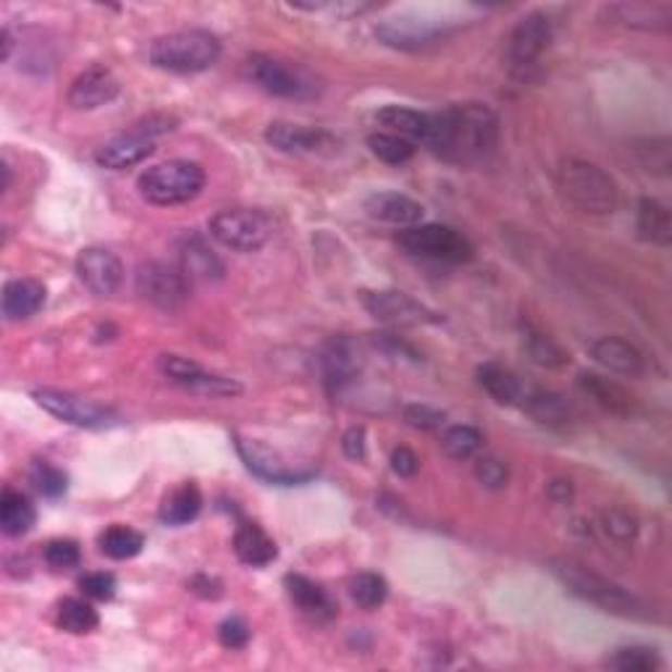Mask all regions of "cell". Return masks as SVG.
I'll list each match as a JSON object with an SVG mask.
<instances>
[{
    "label": "cell",
    "instance_id": "6da1fadb",
    "mask_svg": "<svg viewBox=\"0 0 672 672\" xmlns=\"http://www.w3.org/2000/svg\"><path fill=\"white\" fill-rule=\"evenodd\" d=\"M499 142V119L486 103H455L431 113L426 148L449 163H478Z\"/></svg>",
    "mask_w": 672,
    "mask_h": 672
},
{
    "label": "cell",
    "instance_id": "7a4b0ae2",
    "mask_svg": "<svg viewBox=\"0 0 672 672\" xmlns=\"http://www.w3.org/2000/svg\"><path fill=\"white\" fill-rule=\"evenodd\" d=\"M549 568L557 578L565 583L570 592L581 596V599L592 601L596 607H601L605 612L623 614V618H649V610H646V605L638 596L625 592L620 583L586 568L583 562L573 560V557H555V560L549 562Z\"/></svg>",
    "mask_w": 672,
    "mask_h": 672
},
{
    "label": "cell",
    "instance_id": "3957f363",
    "mask_svg": "<svg viewBox=\"0 0 672 672\" xmlns=\"http://www.w3.org/2000/svg\"><path fill=\"white\" fill-rule=\"evenodd\" d=\"M148 59L155 69L171 74H200L221 59V40L208 29H179L155 37Z\"/></svg>",
    "mask_w": 672,
    "mask_h": 672
},
{
    "label": "cell",
    "instance_id": "277c9868",
    "mask_svg": "<svg viewBox=\"0 0 672 672\" xmlns=\"http://www.w3.org/2000/svg\"><path fill=\"white\" fill-rule=\"evenodd\" d=\"M557 184L562 198L581 213L610 215L618 208V184L596 163L565 158L557 169Z\"/></svg>",
    "mask_w": 672,
    "mask_h": 672
},
{
    "label": "cell",
    "instance_id": "5b68a950",
    "mask_svg": "<svg viewBox=\"0 0 672 672\" xmlns=\"http://www.w3.org/2000/svg\"><path fill=\"white\" fill-rule=\"evenodd\" d=\"M206 187V171L192 161H169L148 169L137 179V189L150 206H182L195 200Z\"/></svg>",
    "mask_w": 672,
    "mask_h": 672
},
{
    "label": "cell",
    "instance_id": "8992f818",
    "mask_svg": "<svg viewBox=\"0 0 672 672\" xmlns=\"http://www.w3.org/2000/svg\"><path fill=\"white\" fill-rule=\"evenodd\" d=\"M174 126L176 122L171 116L142 119V122H137L129 132L100 145V148L95 150V161H98V166L108 171H124L137 166L145 158L153 155L155 137L166 135Z\"/></svg>",
    "mask_w": 672,
    "mask_h": 672
},
{
    "label": "cell",
    "instance_id": "52a82bcc",
    "mask_svg": "<svg viewBox=\"0 0 672 672\" xmlns=\"http://www.w3.org/2000/svg\"><path fill=\"white\" fill-rule=\"evenodd\" d=\"M211 237L234 252H258L274 237V224L263 211L252 208H229L215 213L208 224Z\"/></svg>",
    "mask_w": 672,
    "mask_h": 672
},
{
    "label": "cell",
    "instance_id": "ba28073f",
    "mask_svg": "<svg viewBox=\"0 0 672 672\" xmlns=\"http://www.w3.org/2000/svg\"><path fill=\"white\" fill-rule=\"evenodd\" d=\"M245 72L252 85L260 87L263 92L274 95V98L302 100L315 95V82L310 79L300 66H295V63L284 59H276V55H250V59L245 61Z\"/></svg>",
    "mask_w": 672,
    "mask_h": 672
},
{
    "label": "cell",
    "instance_id": "9c48e42d",
    "mask_svg": "<svg viewBox=\"0 0 672 672\" xmlns=\"http://www.w3.org/2000/svg\"><path fill=\"white\" fill-rule=\"evenodd\" d=\"M399 245L415 258L439 260V263H468L475 256L471 239L458 229L441 224H418L399 234Z\"/></svg>",
    "mask_w": 672,
    "mask_h": 672
},
{
    "label": "cell",
    "instance_id": "30bf717a",
    "mask_svg": "<svg viewBox=\"0 0 672 672\" xmlns=\"http://www.w3.org/2000/svg\"><path fill=\"white\" fill-rule=\"evenodd\" d=\"M35 402L40 405L46 413H50L59 421L69 423L77 428H111L119 423V415L105 405L92 402V399L77 397L72 391L61 389H37L32 391Z\"/></svg>",
    "mask_w": 672,
    "mask_h": 672
},
{
    "label": "cell",
    "instance_id": "8fae6325",
    "mask_svg": "<svg viewBox=\"0 0 672 672\" xmlns=\"http://www.w3.org/2000/svg\"><path fill=\"white\" fill-rule=\"evenodd\" d=\"M158 371H161L171 384L182 386V389L192 391V395L202 397L242 395V384H239L237 378H226L219 376V373L206 371V368L182 358V354H161V358H158Z\"/></svg>",
    "mask_w": 672,
    "mask_h": 672
},
{
    "label": "cell",
    "instance_id": "7c38bea8",
    "mask_svg": "<svg viewBox=\"0 0 672 672\" xmlns=\"http://www.w3.org/2000/svg\"><path fill=\"white\" fill-rule=\"evenodd\" d=\"M234 444H237L239 458L245 460V465L250 468V473H256L258 478L269 481V484H282V486H295V484H306L315 475V471L310 468H297L278 455L276 449L265 447L256 439H245V436H234Z\"/></svg>",
    "mask_w": 672,
    "mask_h": 672
},
{
    "label": "cell",
    "instance_id": "4fadbf2b",
    "mask_svg": "<svg viewBox=\"0 0 672 672\" xmlns=\"http://www.w3.org/2000/svg\"><path fill=\"white\" fill-rule=\"evenodd\" d=\"M363 308L373 319L389 323V326H423V323L439 321L423 302L397 289L363 291Z\"/></svg>",
    "mask_w": 672,
    "mask_h": 672
},
{
    "label": "cell",
    "instance_id": "5bb4252c",
    "mask_svg": "<svg viewBox=\"0 0 672 672\" xmlns=\"http://www.w3.org/2000/svg\"><path fill=\"white\" fill-rule=\"evenodd\" d=\"M137 289L161 310H179L189 297V278L166 263H145L137 274Z\"/></svg>",
    "mask_w": 672,
    "mask_h": 672
},
{
    "label": "cell",
    "instance_id": "9a60e30c",
    "mask_svg": "<svg viewBox=\"0 0 672 672\" xmlns=\"http://www.w3.org/2000/svg\"><path fill=\"white\" fill-rule=\"evenodd\" d=\"M77 274L92 295L111 297L124 284V263L108 247H85L77 258Z\"/></svg>",
    "mask_w": 672,
    "mask_h": 672
},
{
    "label": "cell",
    "instance_id": "2e32d148",
    "mask_svg": "<svg viewBox=\"0 0 672 672\" xmlns=\"http://www.w3.org/2000/svg\"><path fill=\"white\" fill-rule=\"evenodd\" d=\"M551 42V22L544 14H528L520 18L515 29L510 32V40H507V55L515 69H528L542 59L544 50Z\"/></svg>",
    "mask_w": 672,
    "mask_h": 672
},
{
    "label": "cell",
    "instance_id": "e0dca14e",
    "mask_svg": "<svg viewBox=\"0 0 672 672\" xmlns=\"http://www.w3.org/2000/svg\"><path fill=\"white\" fill-rule=\"evenodd\" d=\"M265 139L274 145L282 153L295 155H315V153H334L339 142L323 129H313V126L289 124V122H274L265 129Z\"/></svg>",
    "mask_w": 672,
    "mask_h": 672
},
{
    "label": "cell",
    "instance_id": "ac0fdd59",
    "mask_svg": "<svg viewBox=\"0 0 672 672\" xmlns=\"http://www.w3.org/2000/svg\"><path fill=\"white\" fill-rule=\"evenodd\" d=\"M119 95V79L108 66H90L69 87V105L77 111H95L111 103Z\"/></svg>",
    "mask_w": 672,
    "mask_h": 672
},
{
    "label": "cell",
    "instance_id": "d6986e66",
    "mask_svg": "<svg viewBox=\"0 0 672 672\" xmlns=\"http://www.w3.org/2000/svg\"><path fill=\"white\" fill-rule=\"evenodd\" d=\"M588 352H592L596 363L605 365L607 371L620 373V376H642L646 368L642 350L627 339H620V336H599V339L592 341Z\"/></svg>",
    "mask_w": 672,
    "mask_h": 672
},
{
    "label": "cell",
    "instance_id": "ffe728a7",
    "mask_svg": "<svg viewBox=\"0 0 672 672\" xmlns=\"http://www.w3.org/2000/svg\"><path fill=\"white\" fill-rule=\"evenodd\" d=\"M365 211L371 219L382 221V224L391 226H402V229H410V226H418L423 221V206L415 202L408 195L399 192H376L365 200Z\"/></svg>",
    "mask_w": 672,
    "mask_h": 672
},
{
    "label": "cell",
    "instance_id": "44dd1931",
    "mask_svg": "<svg viewBox=\"0 0 672 672\" xmlns=\"http://www.w3.org/2000/svg\"><path fill=\"white\" fill-rule=\"evenodd\" d=\"M520 408L549 428H565L573 421L568 399L557 395V391L544 389V386H525L523 397H520Z\"/></svg>",
    "mask_w": 672,
    "mask_h": 672
},
{
    "label": "cell",
    "instance_id": "7402d4cb",
    "mask_svg": "<svg viewBox=\"0 0 672 672\" xmlns=\"http://www.w3.org/2000/svg\"><path fill=\"white\" fill-rule=\"evenodd\" d=\"M605 14L612 24L644 32H668L672 22L670 5L662 3H612Z\"/></svg>",
    "mask_w": 672,
    "mask_h": 672
},
{
    "label": "cell",
    "instance_id": "603a6c76",
    "mask_svg": "<svg viewBox=\"0 0 672 672\" xmlns=\"http://www.w3.org/2000/svg\"><path fill=\"white\" fill-rule=\"evenodd\" d=\"M46 306V287L37 278H11L3 289L5 321H27Z\"/></svg>",
    "mask_w": 672,
    "mask_h": 672
},
{
    "label": "cell",
    "instance_id": "cb8c5ba5",
    "mask_svg": "<svg viewBox=\"0 0 672 672\" xmlns=\"http://www.w3.org/2000/svg\"><path fill=\"white\" fill-rule=\"evenodd\" d=\"M179 260H182V274L189 278V282H219L224 278V263L215 252L202 242L200 237H184V242L179 245Z\"/></svg>",
    "mask_w": 672,
    "mask_h": 672
},
{
    "label": "cell",
    "instance_id": "d4e9b609",
    "mask_svg": "<svg viewBox=\"0 0 672 672\" xmlns=\"http://www.w3.org/2000/svg\"><path fill=\"white\" fill-rule=\"evenodd\" d=\"M581 391L592 399L594 405H599L605 413L627 418L633 413V397L612 378L599 376V373H581L578 376Z\"/></svg>",
    "mask_w": 672,
    "mask_h": 672
},
{
    "label": "cell",
    "instance_id": "484cf974",
    "mask_svg": "<svg viewBox=\"0 0 672 672\" xmlns=\"http://www.w3.org/2000/svg\"><path fill=\"white\" fill-rule=\"evenodd\" d=\"M376 37L389 48L421 50L431 46L439 37V32L428 27L426 22H413V18H386L376 27Z\"/></svg>",
    "mask_w": 672,
    "mask_h": 672
},
{
    "label": "cell",
    "instance_id": "4316f807",
    "mask_svg": "<svg viewBox=\"0 0 672 672\" xmlns=\"http://www.w3.org/2000/svg\"><path fill=\"white\" fill-rule=\"evenodd\" d=\"M234 551H237L239 562L250 568H265L278 557L274 538L256 523L239 525L237 534H234Z\"/></svg>",
    "mask_w": 672,
    "mask_h": 672
},
{
    "label": "cell",
    "instance_id": "83f0119b",
    "mask_svg": "<svg viewBox=\"0 0 672 672\" xmlns=\"http://www.w3.org/2000/svg\"><path fill=\"white\" fill-rule=\"evenodd\" d=\"M636 229L644 242L668 247L672 242V215L664 202L655 198L638 200L636 208Z\"/></svg>",
    "mask_w": 672,
    "mask_h": 672
},
{
    "label": "cell",
    "instance_id": "f1b7e54d",
    "mask_svg": "<svg viewBox=\"0 0 672 672\" xmlns=\"http://www.w3.org/2000/svg\"><path fill=\"white\" fill-rule=\"evenodd\" d=\"M287 594L289 599L295 601L297 607H300L302 612L310 614V618H319V620H328L336 614V607L332 601V596H328L315 581L306 578V575H295L289 573L287 578Z\"/></svg>",
    "mask_w": 672,
    "mask_h": 672
},
{
    "label": "cell",
    "instance_id": "f546056e",
    "mask_svg": "<svg viewBox=\"0 0 672 672\" xmlns=\"http://www.w3.org/2000/svg\"><path fill=\"white\" fill-rule=\"evenodd\" d=\"M321 365H323V376H326V382L339 389V386L350 384L352 378L358 376L360 354L354 352L352 341L334 339V341H328L326 350H323Z\"/></svg>",
    "mask_w": 672,
    "mask_h": 672
},
{
    "label": "cell",
    "instance_id": "4dcf8cb0",
    "mask_svg": "<svg viewBox=\"0 0 672 672\" xmlns=\"http://www.w3.org/2000/svg\"><path fill=\"white\" fill-rule=\"evenodd\" d=\"M376 119H378V124L391 132V135L410 139V142L426 145L428 132H431V113L413 111V108H405V105H386L378 111Z\"/></svg>",
    "mask_w": 672,
    "mask_h": 672
},
{
    "label": "cell",
    "instance_id": "1f68e13d",
    "mask_svg": "<svg viewBox=\"0 0 672 672\" xmlns=\"http://www.w3.org/2000/svg\"><path fill=\"white\" fill-rule=\"evenodd\" d=\"M478 384L499 405H520V397H523L525 389L515 373L497 363H484L478 368Z\"/></svg>",
    "mask_w": 672,
    "mask_h": 672
},
{
    "label": "cell",
    "instance_id": "d6a6232c",
    "mask_svg": "<svg viewBox=\"0 0 672 672\" xmlns=\"http://www.w3.org/2000/svg\"><path fill=\"white\" fill-rule=\"evenodd\" d=\"M35 507L22 491L5 489L0 497V528L5 536L16 538L29 534L32 525H35Z\"/></svg>",
    "mask_w": 672,
    "mask_h": 672
},
{
    "label": "cell",
    "instance_id": "836d02e7",
    "mask_svg": "<svg viewBox=\"0 0 672 672\" xmlns=\"http://www.w3.org/2000/svg\"><path fill=\"white\" fill-rule=\"evenodd\" d=\"M202 494L195 484H184L163 499L161 520L166 525H187L200 515Z\"/></svg>",
    "mask_w": 672,
    "mask_h": 672
},
{
    "label": "cell",
    "instance_id": "e575fe53",
    "mask_svg": "<svg viewBox=\"0 0 672 672\" xmlns=\"http://www.w3.org/2000/svg\"><path fill=\"white\" fill-rule=\"evenodd\" d=\"M145 547V538L129 525H111L100 536V551L111 560H132Z\"/></svg>",
    "mask_w": 672,
    "mask_h": 672
},
{
    "label": "cell",
    "instance_id": "d590c367",
    "mask_svg": "<svg viewBox=\"0 0 672 672\" xmlns=\"http://www.w3.org/2000/svg\"><path fill=\"white\" fill-rule=\"evenodd\" d=\"M441 449L452 460H471L484 449V434L475 426H449L441 436Z\"/></svg>",
    "mask_w": 672,
    "mask_h": 672
},
{
    "label": "cell",
    "instance_id": "8d00e7d4",
    "mask_svg": "<svg viewBox=\"0 0 672 672\" xmlns=\"http://www.w3.org/2000/svg\"><path fill=\"white\" fill-rule=\"evenodd\" d=\"M368 148H371V153L378 161L389 163V166H402V163H408L415 155L413 142L399 135H391V132H373L368 137Z\"/></svg>",
    "mask_w": 672,
    "mask_h": 672
},
{
    "label": "cell",
    "instance_id": "74e56055",
    "mask_svg": "<svg viewBox=\"0 0 672 672\" xmlns=\"http://www.w3.org/2000/svg\"><path fill=\"white\" fill-rule=\"evenodd\" d=\"M100 618L98 612L92 610V605H87L85 599H63L59 605V625L63 631L74 633V636H85V633H92L98 627Z\"/></svg>",
    "mask_w": 672,
    "mask_h": 672
},
{
    "label": "cell",
    "instance_id": "f35d334b",
    "mask_svg": "<svg viewBox=\"0 0 672 672\" xmlns=\"http://www.w3.org/2000/svg\"><path fill=\"white\" fill-rule=\"evenodd\" d=\"M607 668L620 672H655L662 668V659L649 646H623L607 659Z\"/></svg>",
    "mask_w": 672,
    "mask_h": 672
},
{
    "label": "cell",
    "instance_id": "ab89813d",
    "mask_svg": "<svg viewBox=\"0 0 672 672\" xmlns=\"http://www.w3.org/2000/svg\"><path fill=\"white\" fill-rule=\"evenodd\" d=\"M350 596L354 599V605L371 612L384 605L386 596H389V586H386V581L382 578V575L360 573L350 581Z\"/></svg>",
    "mask_w": 672,
    "mask_h": 672
},
{
    "label": "cell",
    "instance_id": "60d3db41",
    "mask_svg": "<svg viewBox=\"0 0 672 672\" xmlns=\"http://www.w3.org/2000/svg\"><path fill=\"white\" fill-rule=\"evenodd\" d=\"M636 155L638 163L649 171V174L664 176L668 179L672 169V155H670V139L668 137H651L636 142Z\"/></svg>",
    "mask_w": 672,
    "mask_h": 672
},
{
    "label": "cell",
    "instance_id": "b9f144b4",
    "mask_svg": "<svg viewBox=\"0 0 672 672\" xmlns=\"http://www.w3.org/2000/svg\"><path fill=\"white\" fill-rule=\"evenodd\" d=\"M525 352L536 365L544 368H562L568 363V354L557 341H551L547 334L528 332L525 334Z\"/></svg>",
    "mask_w": 672,
    "mask_h": 672
},
{
    "label": "cell",
    "instance_id": "7bdbcfd3",
    "mask_svg": "<svg viewBox=\"0 0 672 672\" xmlns=\"http://www.w3.org/2000/svg\"><path fill=\"white\" fill-rule=\"evenodd\" d=\"M29 478H32V484H35V489L42 494V497L59 499L61 494H66V486H69L66 473H63L61 468L50 465V462H46V460H37L35 465H32Z\"/></svg>",
    "mask_w": 672,
    "mask_h": 672
},
{
    "label": "cell",
    "instance_id": "ee69618b",
    "mask_svg": "<svg viewBox=\"0 0 672 672\" xmlns=\"http://www.w3.org/2000/svg\"><path fill=\"white\" fill-rule=\"evenodd\" d=\"M473 473L475 478H478V484L491 491H502L505 486L510 484V468H507L499 458H494V455H481V458H475Z\"/></svg>",
    "mask_w": 672,
    "mask_h": 672
},
{
    "label": "cell",
    "instance_id": "f6af8a7d",
    "mask_svg": "<svg viewBox=\"0 0 672 672\" xmlns=\"http://www.w3.org/2000/svg\"><path fill=\"white\" fill-rule=\"evenodd\" d=\"M42 557L55 570H72L82 562L79 544L72 542V538H53V542H48L46 549H42Z\"/></svg>",
    "mask_w": 672,
    "mask_h": 672
},
{
    "label": "cell",
    "instance_id": "bcb514c9",
    "mask_svg": "<svg viewBox=\"0 0 672 672\" xmlns=\"http://www.w3.org/2000/svg\"><path fill=\"white\" fill-rule=\"evenodd\" d=\"M601 528H605L614 542H623V544L633 542L638 534L636 518H633L631 512L620 510V507H610V510L601 512Z\"/></svg>",
    "mask_w": 672,
    "mask_h": 672
},
{
    "label": "cell",
    "instance_id": "7dc6e473",
    "mask_svg": "<svg viewBox=\"0 0 672 672\" xmlns=\"http://www.w3.org/2000/svg\"><path fill=\"white\" fill-rule=\"evenodd\" d=\"M79 588L85 592V596H90V599L108 601V599H113V594H116V575L105 573V570L87 573L85 578L79 581Z\"/></svg>",
    "mask_w": 672,
    "mask_h": 672
},
{
    "label": "cell",
    "instance_id": "c3c4849f",
    "mask_svg": "<svg viewBox=\"0 0 672 672\" xmlns=\"http://www.w3.org/2000/svg\"><path fill=\"white\" fill-rule=\"evenodd\" d=\"M405 421L413 428L434 431L444 426V413L431 408V405H408V408H405Z\"/></svg>",
    "mask_w": 672,
    "mask_h": 672
},
{
    "label": "cell",
    "instance_id": "681fc988",
    "mask_svg": "<svg viewBox=\"0 0 672 672\" xmlns=\"http://www.w3.org/2000/svg\"><path fill=\"white\" fill-rule=\"evenodd\" d=\"M219 638L226 649H245L250 642V625L242 618H226L219 625Z\"/></svg>",
    "mask_w": 672,
    "mask_h": 672
},
{
    "label": "cell",
    "instance_id": "f907efd6",
    "mask_svg": "<svg viewBox=\"0 0 672 672\" xmlns=\"http://www.w3.org/2000/svg\"><path fill=\"white\" fill-rule=\"evenodd\" d=\"M391 471H395L399 478H413V475L421 471V460L410 447H395L391 449Z\"/></svg>",
    "mask_w": 672,
    "mask_h": 672
},
{
    "label": "cell",
    "instance_id": "816d5d0a",
    "mask_svg": "<svg viewBox=\"0 0 672 672\" xmlns=\"http://www.w3.org/2000/svg\"><path fill=\"white\" fill-rule=\"evenodd\" d=\"M341 449H345V455L354 462L365 460L368 452V441H365V428L363 426H352L347 431L345 436H341Z\"/></svg>",
    "mask_w": 672,
    "mask_h": 672
},
{
    "label": "cell",
    "instance_id": "f5cc1de1",
    "mask_svg": "<svg viewBox=\"0 0 672 672\" xmlns=\"http://www.w3.org/2000/svg\"><path fill=\"white\" fill-rule=\"evenodd\" d=\"M547 494H549L551 502L568 505L570 499H573V484H570V481H565V478H555L547 486Z\"/></svg>",
    "mask_w": 672,
    "mask_h": 672
},
{
    "label": "cell",
    "instance_id": "db71d44e",
    "mask_svg": "<svg viewBox=\"0 0 672 672\" xmlns=\"http://www.w3.org/2000/svg\"><path fill=\"white\" fill-rule=\"evenodd\" d=\"M189 588H192L195 594L208 596V599H215V596H221V583L213 578H206V575H198L192 583H189Z\"/></svg>",
    "mask_w": 672,
    "mask_h": 672
},
{
    "label": "cell",
    "instance_id": "11a10c76",
    "mask_svg": "<svg viewBox=\"0 0 672 672\" xmlns=\"http://www.w3.org/2000/svg\"><path fill=\"white\" fill-rule=\"evenodd\" d=\"M11 53H14V37H11V29H3V61L11 59Z\"/></svg>",
    "mask_w": 672,
    "mask_h": 672
}]
</instances>
